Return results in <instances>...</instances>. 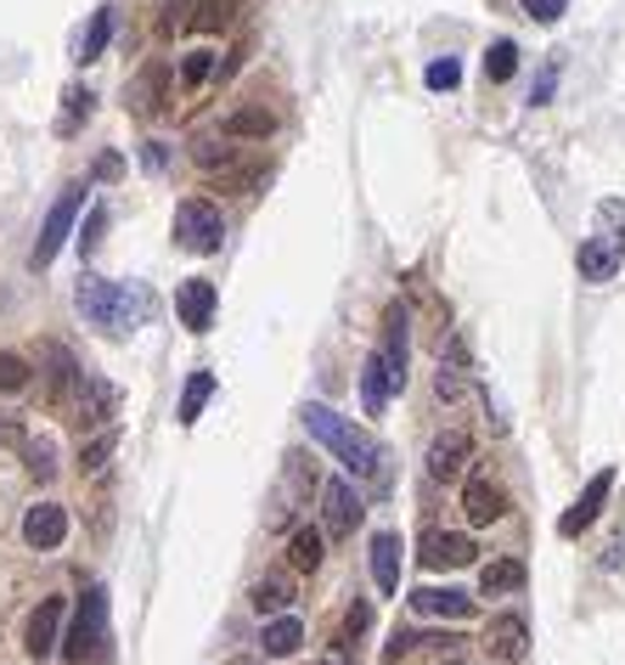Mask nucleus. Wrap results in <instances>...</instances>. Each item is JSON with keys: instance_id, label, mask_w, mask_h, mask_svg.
Returning a JSON list of instances; mask_svg holds the SVG:
<instances>
[{"instance_id": "4", "label": "nucleus", "mask_w": 625, "mask_h": 665, "mask_svg": "<svg viewBox=\"0 0 625 665\" xmlns=\"http://www.w3.org/2000/svg\"><path fill=\"white\" fill-rule=\"evenodd\" d=\"M102 648H108V593L91 587L79 598V615H73V626L62 637V654H68V665H91Z\"/></svg>"}, {"instance_id": "39", "label": "nucleus", "mask_w": 625, "mask_h": 665, "mask_svg": "<svg viewBox=\"0 0 625 665\" xmlns=\"http://www.w3.org/2000/svg\"><path fill=\"white\" fill-rule=\"evenodd\" d=\"M108 451H113V435H102L97 446H85V474H97V468L108 463Z\"/></svg>"}, {"instance_id": "1", "label": "nucleus", "mask_w": 625, "mask_h": 665, "mask_svg": "<svg viewBox=\"0 0 625 665\" xmlns=\"http://www.w3.org/2000/svg\"><path fill=\"white\" fill-rule=\"evenodd\" d=\"M299 418H305V429L355 474V479H367L373 490H389V451L367 435V429H355L349 418H338V411L333 406H321V400H310L305 411H299Z\"/></svg>"}, {"instance_id": "29", "label": "nucleus", "mask_w": 625, "mask_h": 665, "mask_svg": "<svg viewBox=\"0 0 625 665\" xmlns=\"http://www.w3.org/2000/svg\"><path fill=\"white\" fill-rule=\"evenodd\" d=\"M271 130H277V119L265 113V108H237L226 119V136H271Z\"/></svg>"}, {"instance_id": "12", "label": "nucleus", "mask_w": 625, "mask_h": 665, "mask_svg": "<svg viewBox=\"0 0 625 665\" xmlns=\"http://www.w3.org/2000/svg\"><path fill=\"white\" fill-rule=\"evenodd\" d=\"M411 609L417 615H434V621H468L474 615V598L463 587H417L411 593Z\"/></svg>"}, {"instance_id": "34", "label": "nucleus", "mask_w": 625, "mask_h": 665, "mask_svg": "<svg viewBox=\"0 0 625 665\" xmlns=\"http://www.w3.org/2000/svg\"><path fill=\"white\" fill-rule=\"evenodd\" d=\"M102 231H108V209H91V220H85V231H79V255H97Z\"/></svg>"}, {"instance_id": "33", "label": "nucleus", "mask_w": 625, "mask_h": 665, "mask_svg": "<svg viewBox=\"0 0 625 665\" xmlns=\"http://www.w3.org/2000/svg\"><path fill=\"white\" fill-rule=\"evenodd\" d=\"M209 73H215V51H187V62H181V79H187V86H204Z\"/></svg>"}, {"instance_id": "10", "label": "nucleus", "mask_w": 625, "mask_h": 665, "mask_svg": "<svg viewBox=\"0 0 625 665\" xmlns=\"http://www.w3.org/2000/svg\"><path fill=\"white\" fill-rule=\"evenodd\" d=\"M57 632H62V598H40L29 626H23V648L29 659H51L57 654Z\"/></svg>"}, {"instance_id": "20", "label": "nucleus", "mask_w": 625, "mask_h": 665, "mask_svg": "<svg viewBox=\"0 0 625 665\" xmlns=\"http://www.w3.org/2000/svg\"><path fill=\"white\" fill-rule=\"evenodd\" d=\"M389 395H395V378H389L384 356L373 350V356H367V367H361V406H367L373 418H378V411L389 406Z\"/></svg>"}, {"instance_id": "42", "label": "nucleus", "mask_w": 625, "mask_h": 665, "mask_svg": "<svg viewBox=\"0 0 625 665\" xmlns=\"http://www.w3.org/2000/svg\"><path fill=\"white\" fill-rule=\"evenodd\" d=\"M141 163H147V170H163V163H169L163 141H147V147H141Z\"/></svg>"}, {"instance_id": "13", "label": "nucleus", "mask_w": 625, "mask_h": 665, "mask_svg": "<svg viewBox=\"0 0 625 665\" xmlns=\"http://www.w3.org/2000/svg\"><path fill=\"white\" fill-rule=\"evenodd\" d=\"M485 648H490L496 659L518 665V659L529 654V626H524V615H496V621L485 626Z\"/></svg>"}, {"instance_id": "11", "label": "nucleus", "mask_w": 625, "mask_h": 665, "mask_svg": "<svg viewBox=\"0 0 625 665\" xmlns=\"http://www.w3.org/2000/svg\"><path fill=\"white\" fill-rule=\"evenodd\" d=\"M474 536H457V530H434V536H423V564L428 569H463V564H474Z\"/></svg>"}, {"instance_id": "21", "label": "nucleus", "mask_w": 625, "mask_h": 665, "mask_svg": "<svg viewBox=\"0 0 625 665\" xmlns=\"http://www.w3.org/2000/svg\"><path fill=\"white\" fill-rule=\"evenodd\" d=\"M524 587V564L518 558H496V564H485V575H479V593L485 598H507V593H518Z\"/></svg>"}, {"instance_id": "22", "label": "nucleus", "mask_w": 625, "mask_h": 665, "mask_svg": "<svg viewBox=\"0 0 625 665\" xmlns=\"http://www.w3.org/2000/svg\"><path fill=\"white\" fill-rule=\"evenodd\" d=\"M299 643H305V626H299L294 615H277L271 626H265V637H259V648H265V654H277V659L299 654Z\"/></svg>"}, {"instance_id": "8", "label": "nucleus", "mask_w": 625, "mask_h": 665, "mask_svg": "<svg viewBox=\"0 0 625 665\" xmlns=\"http://www.w3.org/2000/svg\"><path fill=\"white\" fill-rule=\"evenodd\" d=\"M608 490H614V468H597V474L586 479V490L575 496V508L558 519V536H581V530H592L597 514H603V503H608Z\"/></svg>"}, {"instance_id": "37", "label": "nucleus", "mask_w": 625, "mask_h": 665, "mask_svg": "<svg viewBox=\"0 0 625 665\" xmlns=\"http://www.w3.org/2000/svg\"><path fill=\"white\" fill-rule=\"evenodd\" d=\"M411 648H417V637H411V632H395V637H389V648H384V665H400Z\"/></svg>"}, {"instance_id": "6", "label": "nucleus", "mask_w": 625, "mask_h": 665, "mask_svg": "<svg viewBox=\"0 0 625 665\" xmlns=\"http://www.w3.org/2000/svg\"><path fill=\"white\" fill-rule=\"evenodd\" d=\"M79 209H85V187H68V192L51 204V215H46V226H40V242H34V255H29V266H34V271H46V266L62 255V242L73 237Z\"/></svg>"}, {"instance_id": "14", "label": "nucleus", "mask_w": 625, "mask_h": 665, "mask_svg": "<svg viewBox=\"0 0 625 665\" xmlns=\"http://www.w3.org/2000/svg\"><path fill=\"white\" fill-rule=\"evenodd\" d=\"M468 457H474V440H468L463 429H452V435H439V440L428 446V474H434V479H463Z\"/></svg>"}, {"instance_id": "41", "label": "nucleus", "mask_w": 625, "mask_h": 665, "mask_svg": "<svg viewBox=\"0 0 625 665\" xmlns=\"http://www.w3.org/2000/svg\"><path fill=\"white\" fill-rule=\"evenodd\" d=\"M367 621H373V609H367V604H355V609L344 615V632H349V637H361V632H367Z\"/></svg>"}, {"instance_id": "9", "label": "nucleus", "mask_w": 625, "mask_h": 665, "mask_svg": "<svg viewBox=\"0 0 625 665\" xmlns=\"http://www.w3.org/2000/svg\"><path fill=\"white\" fill-rule=\"evenodd\" d=\"M215 305H220V294L204 277H187L181 288H175V316H181L187 332H209L215 327Z\"/></svg>"}, {"instance_id": "7", "label": "nucleus", "mask_w": 625, "mask_h": 665, "mask_svg": "<svg viewBox=\"0 0 625 665\" xmlns=\"http://www.w3.org/2000/svg\"><path fill=\"white\" fill-rule=\"evenodd\" d=\"M361 525V496H355L349 479H327L321 485V530L327 536H349Z\"/></svg>"}, {"instance_id": "17", "label": "nucleus", "mask_w": 625, "mask_h": 665, "mask_svg": "<svg viewBox=\"0 0 625 665\" xmlns=\"http://www.w3.org/2000/svg\"><path fill=\"white\" fill-rule=\"evenodd\" d=\"M378 356H384L395 389H406V310H400V305H389V316H384V345H378Z\"/></svg>"}, {"instance_id": "40", "label": "nucleus", "mask_w": 625, "mask_h": 665, "mask_svg": "<svg viewBox=\"0 0 625 665\" xmlns=\"http://www.w3.org/2000/svg\"><path fill=\"white\" fill-rule=\"evenodd\" d=\"M29 468H34V479H51V474H57V463H51V446H46V440L29 451Z\"/></svg>"}, {"instance_id": "16", "label": "nucleus", "mask_w": 625, "mask_h": 665, "mask_svg": "<svg viewBox=\"0 0 625 665\" xmlns=\"http://www.w3.org/2000/svg\"><path fill=\"white\" fill-rule=\"evenodd\" d=\"M62 536H68V514L57 508V503H40V508H29V519H23V542L29 547H62Z\"/></svg>"}, {"instance_id": "43", "label": "nucleus", "mask_w": 625, "mask_h": 665, "mask_svg": "<svg viewBox=\"0 0 625 665\" xmlns=\"http://www.w3.org/2000/svg\"><path fill=\"white\" fill-rule=\"evenodd\" d=\"M119 170H125V163H119V152H102V158H97V176H102V181H113Z\"/></svg>"}, {"instance_id": "28", "label": "nucleus", "mask_w": 625, "mask_h": 665, "mask_svg": "<svg viewBox=\"0 0 625 665\" xmlns=\"http://www.w3.org/2000/svg\"><path fill=\"white\" fill-rule=\"evenodd\" d=\"M62 102H68V108H62V119H57V130H62V136H73V130H79L85 119H91V108H97V97H91V91H85V86H73V91H68Z\"/></svg>"}, {"instance_id": "44", "label": "nucleus", "mask_w": 625, "mask_h": 665, "mask_svg": "<svg viewBox=\"0 0 625 665\" xmlns=\"http://www.w3.org/2000/svg\"><path fill=\"white\" fill-rule=\"evenodd\" d=\"M321 665H349V654H344V648H333V654H321Z\"/></svg>"}, {"instance_id": "18", "label": "nucleus", "mask_w": 625, "mask_h": 665, "mask_svg": "<svg viewBox=\"0 0 625 665\" xmlns=\"http://www.w3.org/2000/svg\"><path fill=\"white\" fill-rule=\"evenodd\" d=\"M373 580H378L384 598L400 593V536H395V530H378V536H373Z\"/></svg>"}, {"instance_id": "31", "label": "nucleus", "mask_w": 625, "mask_h": 665, "mask_svg": "<svg viewBox=\"0 0 625 665\" xmlns=\"http://www.w3.org/2000/svg\"><path fill=\"white\" fill-rule=\"evenodd\" d=\"M288 558H294V569H316L321 564V530H299L288 542Z\"/></svg>"}, {"instance_id": "36", "label": "nucleus", "mask_w": 625, "mask_h": 665, "mask_svg": "<svg viewBox=\"0 0 625 665\" xmlns=\"http://www.w3.org/2000/svg\"><path fill=\"white\" fill-rule=\"evenodd\" d=\"M569 12V0H524V18H535V23H558Z\"/></svg>"}, {"instance_id": "26", "label": "nucleus", "mask_w": 625, "mask_h": 665, "mask_svg": "<svg viewBox=\"0 0 625 665\" xmlns=\"http://www.w3.org/2000/svg\"><path fill=\"white\" fill-rule=\"evenodd\" d=\"M231 12H237V0H192V29L215 34V29L231 23Z\"/></svg>"}, {"instance_id": "27", "label": "nucleus", "mask_w": 625, "mask_h": 665, "mask_svg": "<svg viewBox=\"0 0 625 665\" xmlns=\"http://www.w3.org/2000/svg\"><path fill=\"white\" fill-rule=\"evenodd\" d=\"M288 604H294V587H288V580H277V575L254 587V609H259V615H282Z\"/></svg>"}, {"instance_id": "5", "label": "nucleus", "mask_w": 625, "mask_h": 665, "mask_svg": "<svg viewBox=\"0 0 625 665\" xmlns=\"http://www.w3.org/2000/svg\"><path fill=\"white\" fill-rule=\"evenodd\" d=\"M175 242L187 248V255H215V248L226 242V220L209 198H187L181 209H175Z\"/></svg>"}, {"instance_id": "35", "label": "nucleus", "mask_w": 625, "mask_h": 665, "mask_svg": "<svg viewBox=\"0 0 625 665\" xmlns=\"http://www.w3.org/2000/svg\"><path fill=\"white\" fill-rule=\"evenodd\" d=\"M231 158H237V147H226V141H198V163H204V170H226Z\"/></svg>"}, {"instance_id": "23", "label": "nucleus", "mask_w": 625, "mask_h": 665, "mask_svg": "<svg viewBox=\"0 0 625 665\" xmlns=\"http://www.w3.org/2000/svg\"><path fill=\"white\" fill-rule=\"evenodd\" d=\"M113 7H97L91 12V29H85V40H79V62H97L102 51H108V40H113Z\"/></svg>"}, {"instance_id": "30", "label": "nucleus", "mask_w": 625, "mask_h": 665, "mask_svg": "<svg viewBox=\"0 0 625 665\" xmlns=\"http://www.w3.org/2000/svg\"><path fill=\"white\" fill-rule=\"evenodd\" d=\"M423 79H428V91H457L463 86V62L457 57H434Z\"/></svg>"}, {"instance_id": "32", "label": "nucleus", "mask_w": 625, "mask_h": 665, "mask_svg": "<svg viewBox=\"0 0 625 665\" xmlns=\"http://www.w3.org/2000/svg\"><path fill=\"white\" fill-rule=\"evenodd\" d=\"M29 384V361L12 356V350H0V389H23Z\"/></svg>"}, {"instance_id": "3", "label": "nucleus", "mask_w": 625, "mask_h": 665, "mask_svg": "<svg viewBox=\"0 0 625 665\" xmlns=\"http://www.w3.org/2000/svg\"><path fill=\"white\" fill-rule=\"evenodd\" d=\"M575 266H581V282H608L625 266V198H603L597 204V226L581 242Z\"/></svg>"}, {"instance_id": "25", "label": "nucleus", "mask_w": 625, "mask_h": 665, "mask_svg": "<svg viewBox=\"0 0 625 665\" xmlns=\"http://www.w3.org/2000/svg\"><path fill=\"white\" fill-rule=\"evenodd\" d=\"M513 68H518V46L513 40H490V51H485V86L513 79Z\"/></svg>"}, {"instance_id": "15", "label": "nucleus", "mask_w": 625, "mask_h": 665, "mask_svg": "<svg viewBox=\"0 0 625 665\" xmlns=\"http://www.w3.org/2000/svg\"><path fill=\"white\" fill-rule=\"evenodd\" d=\"M463 514H468V525H496V519L507 514V490L490 485V479H468V490H463Z\"/></svg>"}, {"instance_id": "19", "label": "nucleus", "mask_w": 625, "mask_h": 665, "mask_svg": "<svg viewBox=\"0 0 625 665\" xmlns=\"http://www.w3.org/2000/svg\"><path fill=\"white\" fill-rule=\"evenodd\" d=\"M113 406H119V395H113V384H102V378H85V389H79V429H91V424H102V418H113Z\"/></svg>"}, {"instance_id": "38", "label": "nucleus", "mask_w": 625, "mask_h": 665, "mask_svg": "<svg viewBox=\"0 0 625 665\" xmlns=\"http://www.w3.org/2000/svg\"><path fill=\"white\" fill-rule=\"evenodd\" d=\"M553 86H558V62H547V73L535 79V91H529V102L542 108V102H553Z\"/></svg>"}, {"instance_id": "2", "label": "nucleus", "mask_w": 625, "mask_h": 665, "mask_svg": "<svg viewBox=\"0 0 625 665\" xmlns=\"http://www.w3.org/2000/svg\"><path fill=\"white\" fill-rule=\"evenodd\" d=\"M73 299H79V316L102 332H113V339H130V332L147 327L152 310H158L147 282H108V277H85Z\"/></svg>"}, {"instance_id": "24", "label": "nucleus", "mask_w": 625, "mask_h": 665, "mask_svg": "<svg viewBox=\"0 0 625 665\" xmlns=\"http://www.w3.org/2000/svg\"><path fill=\"white\" fill-rule=\"evenodd\" d=\"M209 395H215V373H192V378H187V395H181V411H175V418H181V424H198V411L209 406Z\"/></svg>"}]
</instances>
